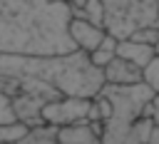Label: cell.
<instances>
[{
	"mask_svg": "<svg viewBox=\"0 0 159 144\" xmlns=\"http://www.w3.org/2000/svg\"><path fill=\"white\" fill-rule=\"evenodd\" d=\"M67 0H0L2 55H65L77 45L70 35Z\"/></svg>",
	"mask_w": 159,
	"mask_h": 144,
	"instance_id": "1",
	"label": "cell"
},
{
	"mask_svg": "<svg viewBox=\"0 0 159 144\" xmlns=\"http://www.w3.org/2000/svg\"><path fill=\"white\" fill-rule=\"evenodd\" d=\"M0 74L35 77L57 87L65 97H94L107 84L104 70L97 67L89 52L75 50L65 55H2Z\"/></svg>",
	"mask_w": 159,
	"mask_h": 144,
	"instance_id": "2",
	"label": "cell"
},
{
	"mask_svg": "<svg viewBox=\"0 0 159 144\" xmlns=\"http://www.w3.org/2000/svg\"><path fill=\"white\" fill-rule=\"evenodd\" d=\"M102 94L112 102V117L102 127V144H149L154 129L152 102L157 92L147 82L104 84Z\"/></svg>",
	"mask_w": 159,
	"mask_h": 144,
	"instance_id": "3",
	"label": "cell"
},
{
	"mask_svg": "<svg viewBox=\"0 0 159 144\" xmlns=\"http://www.w3.org/2000/svg\"><path fill=\"white\" fill-rule=\"evenodd\" d=\"M154 25H159V0H104V30L117 40Z\"/></svg>",
	"mask_w": 159,
	"mask_h": 144,
	"instance_id": "4",
	"label": "cell"
},
{
	"mask_svg": "<svg viewBox=\"0 0 159 144\" xmlns=\"http://www.w3.org/2000/svg\"><path fill=\"white\" fill-rule=\"evenodd\" d=\"M89 109H92V97H60L45 104L42 117L45 124L65 127V124L89 122Z\"/></svg>",
	"mask_w": 159,
	"mask_h": 144,
	"instance_id": "5",
	"label": "cell"
},
{
	"mask_svg": "<svg viewBox=\"0 0 159 144\" xmlns=\"http://www.w3.org/2000/svg\"><path fill=\"white\" fill-rule=\"evenodd\" d=\"M102 127L99 122H77L57 127L60 144H102Z\"/></svg>",
	"mask_w": 159,
	"mask_h": 144,
	"instance_id": "6",
	"label": "cell"
},
{
	"mask_svg": "<svg viewBox=\"0 0 159 144\" xmlns=\"http://www.w3.org/2000/svg\"><path fill=\"white\" fill-rule=\"evenodd\" d=\"M70 35H72L77 50H82V52H94V50L102 45V40L107 37V30H104L102 25L89 22V20L72 17V22H70Z\"/></svg>",
	"mask_w": 159,
	"mask_h": 144,
	"instance_id": "7",
	"label": "cell"
},
{
	"mask_svg": "<svg viewBox=\"0 0 159 144\" xmlns=\"http://www.w3.org/2000/svg\"><path fill=\"white\" fill-rule=\"evenodd\" d=\"M12 104H15V114L22 124H27L30 129L35 127H42L45 124V117H42V109H45V99L42 97H35L30 92H20L12 97Z\"/></svg>",
	"mask_w": 159,
	"mask_h": 144,
	"instance_id": "8",
	"label": "cell"
},
{
	"mask_svg": "<svg viewBox=\"0 0 159 144\" xmlns=\"http://www.w3.org/2000/svg\"><path fill=\"white\" fill-rule=\"evenodd\" d=\"M104 79H107V84H137V82H144V70L139 65H134L132 60L117 55L104 67Z\"/></svg>",
	"mask_w": 159,
	"mask_h": 144,
	"instance_id": "9",
	"label": "cell"
},
{
	"mask_svg": "<svg viewBox=\"0 0 159 144\" xmlns=\"http://www.w3.org/2000/svg\"><path fill=\"white\" fill-rule=\"evenodd\" d=\"M117 55L119 57H127V60H132L134 65H139L142 70L157 57V50H154V45H144V42H137V40H119V50H117Z\"/></svg>",
	"mask_w": 159,
	"mask_h": 144,
	"instance_id": "10",
	"label": "cell"
},
{
	"mask_svg": "<svg viewBox=\"0 0 159 144\" xmlns=\"http://www.w3.org/2000/svg\"><path fill=\"white\" fill-rule=\"evenodd\" d=\"M117 50H119V40H117L114 35H109V32H107V37L102 40V45H99L94 52H89V57H92V62H94L97 67H102V70H104V67L117 57Z\"/></svg>",
	"mask_w": 159,
	"mask_h": 144,
	"instance_id": "11",
	"label": "cell"
},
{
	"mask_svg": "<svg viewBox=\"0 0 159 144\" xmlns=\"http://www.w3.org/2000/svg\"><path fill=\"white\" fill-rule=\"evenodd\" d=\"M72 17L89 20V22H94V25H102V27H104V0H87L82 7L72 10Z\"/></svg>",
	"mask_w": 159,
	"mask_h": 144,
	"instance_id": "12",
	"label": "cell"
},
{
	"mask_svg": "<svg viewBox=\"0 0 159 144\" xmlns=\"http://www.w3.org/2000/svg\"><path fill=\"white\" fill-rule=\"evenodd\" d=\"M15 144H60V139H57V127H52V124L35 127V129H30V134H27L25 139H20V142H15Z\"/></svg>",
	"mask_w": 159,
	"mask_h": 144,
	"instance_id": "13",
	"label": "cell"
},
{
	"mask_svg": "<svg viewBox=\"0 0 159 144\" xmlns=\"http://www.w3.org/2000/svg\"><path fill=\"white\" fill-rule=\"evenodd\" d=\"M30 134V127L22 122H10V124H0V144H15L20 139H25Z\"/></svg>",
	"mask_w": 159,
	"mask_h": 144,
	"instance_id": "14",
	"label": "cell"
},
{
	"mask_svg": "<svg viewBox=\"0 0 159 144\" xmlns=\"http://www.w3.org/2000/svg\"><path fill=\"white\" fill-rule=\"evenodd\" d=\"M10 122H20V119H17V114H15L12 97L0 89V124H10Z\"/></svg>",
	"mask_w": 159,
	"mask_h": 144,
	"instance_id": "15",
	"label": "cell"
},
{
	"mask_svg": "<svg viewBox=\"0 0 159 144\" xmlns=\"http://www.w3.org/2000/svg\"><path fill=\"white\" fill-rule=\"evenodd\" d=\"M144 82H147L154 92H159V55L144 67Z\"/></svg>",
	"mask_w": 159,
	"mask_h": 144,
	"instance_id": "16",
	"label": "cell"
},
{
	"mask_svg": "<svg viewBox=\"0 0 159 144\" xmlns=\"http://www.w3.org/2000/svg\"><path fill=\"white\" fill-rule=\"evenodd\" d=\"M127 40H129V37H127ZM132 40L144 42V45H157V42H159V25H154V27H142L139 32L132 35Z\"/></svg>",
	"mask_w": 159,
	"mask_h": 144,
	"instance_id": "17",
	"label": "cell"
},
{
	"mask_svg": "<svg viewBox=\"0 0 159 144\" xmlns=\"http://www.w3.org/2000/svg\"><path fill=\"white\" fill-rule=\"evenodd\" d=\"M152 117H154V124H159V92H157V97L152 102Z\"/></svg>",
	"mask_w": 159,
	"mask_h": 144,
	"instance_id": "18",
	"label": "cell"
},
{
	"mask_svg": "<svg viewBox=\"0 0 159 144\" xmlns=\"http://www.w3.org/2000/svg\"><path fill=\"white\" fill-rule=\"evenodd\" d=\"M84 2H87V0H67V5H70L72 10H77V7H82Z\"/></svg>",
	"mask_w": 159,
	"mask_h": 144,
	"instance_id": "19",
	"label": "cell"
}]
</instances>
